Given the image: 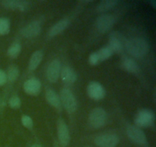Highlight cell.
Segmentation results:
<instances>
[{"mask_svg":"<svg viewBox=\"0 0 156 147\" xmlns=\"http://www.w3.org/2000/svg\"><path fill=\"white\" fill-rule=\"evenodd\" d=\"M128 53L135 58H143L149 52V43L142 38H133L125 44Z\"/></svg>","mask_w":156,"mask_h":147,"instance_id":"cell-1","label":"cell"},{"mask_svg":"<svg viewBox=\"0 0 156 147\" xmlns=\"http://www.w3.org/2000/svg\"><path fill=\"white\" fill-rule=\"evenodd\" d=\"M60 98L61 104L63 106L68 113H73L76 112L77 110L78 104L76 98L74 93L68 88H63L60 91Z\"/></svg>","mask_w":156,"mask_h":147,"instance_id":"cell-2","label":"cell"},{"mask_svg":"<svg viewBox=\"0 0 156 147\" xmlns=\"http://www.w3.org/2000/svg\"><path fill=\"white\" fill-rule=\"evenodd\" d=\"M107 118L106 111L101 107H96L88 115V123L92 128L99 129L105 125Z\"/></svg>","mask_w":156,"mask_h":147,"instance_id":"cell-3","label":"cell"},{"mask_svg":"<svg viewBox=\"0 0 156 147\" xmlns=\"http://www.w3.org/2000/svg\"><path fill=\"white\" fill-rule=\"evenodd\" d=\"M155 122V114L149 109H143L137 113L135 117V126L140 127H148Z\"/></svg>","mask_w":156,"mask_h":147,"instance_id":"cell-4","label":"cell"},{"mask_svg":"<svg viewBox=\"0 0 156 147\" xmlns=\"http://www.w3.org/2000/svg\"><path fill=\"white\" fill-rule=\"evenodd\" d=\"M116 18L110 14H104L96 20V28L101 33H107L115 24Z\"/></svg>","mask_w":156,"mask_h":147,"instance_id":"cell-5","label":"cell"},{"mask_svg":"<svg viewBox=\"0 0 156 147\" xmlns=\"http://www.w3.org/2000/svg\"><path fill=\"white\" fill-rule=\"evenodd\" d=\"M119 142L118 136L114 133L101 134L94 139V143L99 147H115Z\"/></svg>","mask_w":156,"mask_h":147,"instance_id":"cell-6","label":"cell"},{"mask_svg":"<svg viewBox=\"0 0 156 147\" xmlns=\"http://www.w3.org/2000/svg\"><path fill=\"white\" fill-rule=\"evenodd\" d=\"M126 134L133 142L139 145H145L147 142V138L145 133L136 126H129L126 130Z\"/></svg>","mask_w":156,"mask_h":147,"instance_id":"cell-7","label":"cell"},{"mask_svg":"<svg viewBox=\"0 0 156 147\" xmlns=\"http://www.w3.org/2000/svg\"><path fill=\"white\" fill-rule=\"evenodd\" d=\"M87 93L91 99L94 100H102L106 95L105 87L100 83L91 81L87 86Z\"/></svg>","mask_w":156,"mask_h":147,"instance_id":"cell-8","label":"cell"},{"mask_svg":"<svg viewBox=\"0 0 156 147\" xmlns=\"http://www.w3.org/2000/svg\"><path fill=\"white\" fill-rule=\"evenodd\" d=\"M56 129H57V136L59 142L63 146L68 145L70 142L69 131L66 123L63 119H58L57 123H56Z\"/></svg>","mask_w":156,"mask_h":147,"instance_id":"cell-9","label":"cell"},{"mask_svg":"<svg viewBox=\"0 0 156 147\" xmlns=\"http://www.w3.org/2000/svg\"><path fill=\"white\" fill-rule=\"evenodd\" d=\"M123 38L120 33L114 32L110 35L109 41H108V47L114 53H119L123 50L126 42L123 41Z\"/></svg>","mask_w":156,"mask_h":147,"instance_id":"cell-10","label":"cell"},{"mask_svg":"<svg viewBox=\"0 0 156 147\" xmlns=\"http://www.w3.org/2000/svg\"><path fill=\"white\" fill-rule=\"evenodd\" d=\"M61 64L57 59H54L49 64L47 70V79L50 82L55 83L58 81L60 76Z\"/></svg>","mask_w":156,"mask_h":147,"instance_id":"cell-11","label":"cell"},{"mask_svg":"<svg viewBox=\"0 0 156 147\" xmlns=\"http://www.w3.org/2000/svg\"><path fill=\"white\" fill-rule=\"evenodd\" d=\"M24 90L27 94L30 96H37L41 90V83L37 78L32 77L27 80L24 83Z\"/></svg>","mask_w":156,"mask_h":147,"instance_id":"cell-12","label":"cell"},{"mask_svg":"<svg viewBox=\"0 0 156 147\" xmlns=\"http://www.w3.org/2000/svg\"><path fill=\"white\" fill-rule=\"evenodd\" d=\"M41 31V24L39 21H33L21 29V35L26 38H33L37 36Z\"/></svg>","mask_w":156,"mask_h":147,"instance_id":"cell-13","label":"cell"},{"mask_svg":"<svg viewBox=\"0 0 156 147\" xmlns=\"http://www.w3.org/2000/svg\"><path fill=\"white\" fill-rule=\"evenodd\" d=\"M2 5L4 8L12 9V10H18L24 12L28 9L30 3L27 1H18V0H4L2 2Z\"/></svg>","mask_w":156,"mask_h":147,"instance_id":"cell-14","label":"cell"},{"mask_svg":"<svg viewBox=\"0 0 156 147\" xmlns=\"http://www.w3.org/2000/svg\"><path fill=\"white\" fill-rule=\"evenodd\" d=\"M61 79L66 84H73L77 80V74L73 67L69 66H66L61 69L60 76Z\"/></svg>","mask_w":156,"mask_h":147,"instance_id":"cell-15","label":"cell"},{"mask_svg":"<svg viewBox=\"0 0 156 147\" xmlns=\"http://www.w3.org/2000/svg\"><path fill=\"white\" fill-rule=\"evenodd\" d=\"M69 25V19L62 18V19L59 20L50 28L48 32L49 37L53 38V37H55L59 34L62 33L63 31H65L68 28Z\"/></svg>","mask_w":156,"mask_h":147,"instance_id":"cell-16","label":"cell"},{"mask_svg":"<svg viewBox=\"0 0 156 147\" xmlns=\"http://www.w3.org/2000/svg\"><path fill=\"white\" fill-rule=\"evenodd\" d=\"M45 97L48 104L57 110H60L62 104H61L60 98L55 90L53 89H47L45 92Z\"/></svg>","mask_w":156,"mask_h":147,"instance_id":"cell-17","label":"cell"},{"mask_svg":"<svg viewBox=\"0 0 156 147\" xmlns=\"http://www.w3.org/2000/svg\"><path fill=\"white\" fill-rule=\"evenodd\" d=\"M122 67L126 71L130 74H138L140 70L139 64L133 59L129 58H126L122 61Z\"/></svg>","mask_w":156,"mask_h":147,"instance_id":"cell-18","label":"cell"},{"mask_svg":"<svg viewBox=\"0 0 156 147\" xmlns=\"http://www.w3.org/2000/svg\"><path fill=\"white\" fill-rule=\"evenodd\" d=\"M44 58V53L42 51L38 50L34 52L30 57L28 62V68L30 70H34L42 61Z\"/></svg>","mask_w":156,"mask_h":147,"instance_id":"cell-19","label":"cell"},{"mask_svg":"<svg viewBox=\"0 0 156 147\" xmlns=\"http://www.w3.org/2000/svg\"><path fill=\"white\" fill-rule=\"evenodd\" d=\"M118 3L117 0H105L98 5L97 11L98 12H105L115 7Z\"/></svg>","mask_w":156,"mask_h":147,"instance_id":"cell-20","label":"cell"},{"mask_svg":"<svg viewBox=\"0 0 156 147\" xmlns=\"http://www.w3.org/2000/svg\"><path fill=\"white\" fill-rule=\"evenodd\" d=\"M19 69H18V66L12 64L10 65L8 68L7 72H6V77H7V81L9 82H15L18 80V77H19Z\"/></svg>","mask_w":156,"mask_h":147,"instance_id":"cell-21","label":"cell"},{"mask_svg":"<svg viewBox=\"0 0 156 147\" xmlns=\"http://www.w3.org/2000/svg\"><path fill=\"white\" fill-rule=\"evenodd\" d=\"M21 51V46L19 43L15 42L9 47L7 51L8 56L10 58H16Z\"/></svg>","mask_w":156,"mask_h":147,"instance_id":"cell-22","label":"cell"},{"mask_svg":"<svg viewBox=\"0 0 156 147\" xmlns=\"http://www.w3.org/2000/svg\"><path fill=\"white\" fill-rule=\"evenodd\" d=\"M96 52H97L99 60H100V62H103V61H106L108 58H111L113 55V52L111 51V50L108 46L101 47Z\"/></svg>","mask_w":156,"mask_h":147,"instance_id":"cell-23","label":"cell"},{"mask_svg":"<svg viewBox=\"0 0 156 147\" xmlns=\"http://www.w3.org/2000/svg\"><path fill=\"white\" fill-rule=\"evenodd\" d=\"M10 32V21L7 18H0V35H5Z\"/></svg>","mask_w":156,"mask_h":147,"instance_id":"cell-24","label":"cell"},{"mask_svg":"<svg viewBox=\"0 0 156 147\" xmlns=\"http://www.w3.org/2000/svg\"><path fill=\"white\" fill-rule=\"evenodd\" d=\"M21 123H22V125L24 126L25 128L29 129V130L33 128L34 123L30 116H28V115H25V114L22 115V116H21Z\"/></svg>","mask_w":156,"mask_h":147,"instance_id":"cell-25","label":"cell"},{"mask_svg":"<svg viewBox=\"0 0 156 147\" xmlns=\"http://www.w3.org/2000/svg\"><path fill=\"white\" fill-rule=\"evenodd\" d=\"M9 107L12 109H18L21 105V99L18 96H12L9 101Z\"/></svg>","mask_w":156,"mask_h":147,"instance_id":"cell-26","label":"cell"},{"mask_svg":"<svg viewBox=\"0 0 156 147\" xmlns=\"http://www.w3.org/2000/svg\"><path fill=\"white\" fill-rule=\"evenodd\" d=\"M88 63H89L91 65H97L100 62V60H99L97 52H93L88 57Z\"/></svg>","mask_w":156,"mask_h":147,"instance_id":"cell-27","label":"cell"},{"mask_svg":"<svg viewBox=\"0 0 156 147\" xmlns=\"http://www.w3.org/2000/svg\"><path fill=\"white\" fill-rule=\"evenodd\" d=\"M6 81H7V77H6L5 72L0 69V87L4 85Z\"/></svg>","mask_w":156,"mask_h":147,"instance_id":"cell-28","label":"cell"},{"mask_svg":"<svg viewBox=\"0 0 156 147\" xmlns=\"http://www.w3.org/2000/svg\"><path fill=\"white\" fill-rule=\"evenodd\" d=\"M31 147H42V146H41V145H39V144H34V145H32Z\"/></svg>","mask_w":156,"mask_h":147,"instance_id":"cell-29","label":"cell"}]
</instances>
